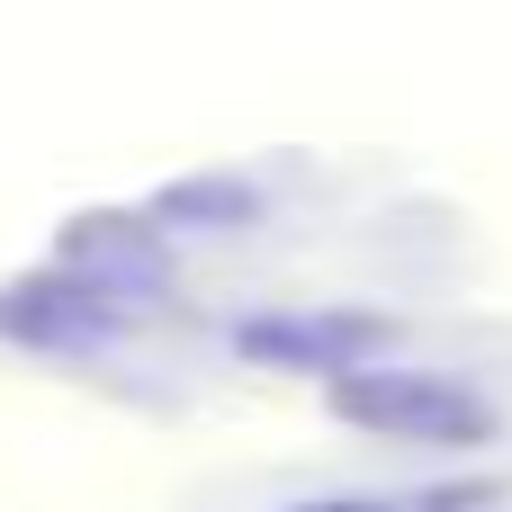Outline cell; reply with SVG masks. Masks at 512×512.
Segmentation results:
<instances>
[{
  "instance_id": "obj_1",
  "label": "cell",
  "mask_w": 512,
  "mask_h": 512,
  "mask_svg": "<svg viewBox=\"0 0 512 512\" xmlns=\"http://www.w3.org/2000/svg\"><path fill=\"white\" fill-rule=\"evenodd\" d=\"M333 414H351L378 441H432V450L495 441V414L459 378H432V369H405V360H369V369L333 378Z\"/></svg>"
},
{
  "instance_id": "obj_2",
  "label": "cell",
  "mask_w": 512,
  "mask_h": 512,
  "mask_svg": "<svg viewBox=\"0 0 512 512\" xmlns=\"http://www.w3.org/2000/svg\"><path fill=\"white\" fill-rule=\"evenodd\" d=\"M369 342H378L369 315H270V324H243V351H252V360H279V369H333V378L369 369V360H360Z\"/></svg>"
},
{
  "instance_id": "obj_3",
  "label": "cell",
  "mask_w": 512,
  "mask_h": 512,
  "mask_svg": "<svg viewBox=\"0 0 512 512\" xmlns=\"http://www.w3.org/2000/svg\"><path fill=\"white\" fill-rule=\"evenodd\" d=\"M297 512H387V504H369V495H351V504H342V495H333V504H297Z\"/></svg>"
}]
</instances>
